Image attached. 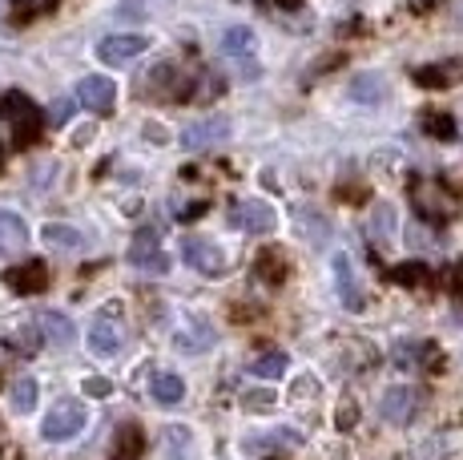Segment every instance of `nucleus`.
I'll return each mask as SVG.
<instances>
[{"label":"nucleus","mask_w":463,"mask_h":460,"mask_svg":"<svg viewBox=\"0 0 463 460\" xmlns=\"http://www.w3.org/2000/svg\"><path fill=\"white\" fill-rule=\"evenodd\" d=\"M0 118L13 126L16 146H33V141L41 138V129H44V118H41L37 101H33L29 93H21V90H8L5 97H0Z\"/></svg>","instance_id":"nucleus-1"},{"label":"nucleus","mask_w":463,"mask_h":460,"mask_svg":"<svg viewBox=\"0 0 463 460\" xmlns=\"http://www.w3.org/2000/svg\"><path fill=\"white\" fill-rule=\"evenodd\" d=\"M230 223L238 230H246V235H270L279 226V210L262 198H242L230 206Z\"/></svg>","instance_id":"nucleus-2"},{"label":"nucleus","mask_w":463,"mask_h":460,"mask_svg":"<svg viewBox=\"0 0 463 460\" xmlns=\"http://www.w3.org/2000/svg\"><path fill=\"white\" fill-rule=\"evenodd\" d=\"M85 420H89V412L81 408V404H77V400H61L57 408L41 420V436L44 440H69V436H77V432L85 428Z\"/></svg>","instance_id":"nucleus-3"},{"label":"nucleus","mask_w":463,"mask_h":460,"mask_svg":"<svg viewBox=\"0 0 463 460\" xmlns=\"http://www.w3.org/2000/svg\"><path fill=\"white\" fill-rule=\"evenodd\" d=\"M420 404H423L420 388L395 384V388H387V392H383L379 412H383V420H387V424H411L415 416H420Z\"/></svg>","instance_id":"nucleus-4"},{"label":"nucleus","mask_w":463,"mask_h":460,"mask_svg":"<svg viewBox=\"0 0 463 460\" xmlns=\"http://www.w3.org/2000/svg\"><path fill=\"white\" fill-rule=\"evenodd\" d=\"M146 49H149V37H141V33H113V37L97 41V57H101L105 65H129V61H137Z\"/></svg>","instance_id":"nucleus-5"},{"label":"nucleus","mask_w":463,"mask_h":460,"mask_svg":"<svg viewBox=\"0 0 463 460\" xmlns=\"http://www.w3.org/2000/svg\"><path fill=\"white\" fill-rule=\"evenodd\" d=\"M126 348V327H121L118 315H97L93 327H89V351L101 359L118 356V351Z\"/></svg>","instance_id":"nucleus-6"},{"label":"nucleus","mask_w":463,"mask_h":460,"mask_svg":"<svg viewBox=\"0 0 463 460\" xmlns=\"http://www.w3.org/2000/svg\"><path fill=\"white\" fill-rule=\"evenodd\" d=\"M129 263L137 271H149V275H165L169 271V254L157 246V235L154 230H141L137 238H133V246H129Z\"/></svg>","instance_id":"nucleus-7"},{"label":"nucleus","mask_w":463,"mask_h":460,"mask_svg":"<svg viewBox=\"0 0 463 460\" xmlns=\"http://www.w3.org/2000/svg\"><path fill=\"white\" fill-rule=\"evenodd\" d=\"M182 254L194 271H202V275H222V271H226V254H222V246L210 243V238H185Z\"/></svg>","instance_id":"nucleus-8"},{"label":"nucleus","mask_w":463,"mask_h":460,"mask_svg":"<svg viewBox=\"0 0 463 460\" xmlns=\"http://www.w3.org/2000/svg\"><path fill=\"white\" fill-rule=\"evenodd\" d=\"M331 271H335V291H338V299H343V307L346 311H363V283L354 275V263L338 251L331 259Z\"/></svg>","instance_id":"nucleus-9"},{"label":"nucleus","mask_w":463,"mask_h":460,"mask_svg":"<svg viewBox=\"0 0 463 460\" xmlns=\"http://www.w3.org/2000/svg\"><path fill=\"white\" fill-rule=\"evenodd\" d=\"M177 351H190V356H198V351H206V348H213V327H210V320L202 311H190L185 315V323L177 327Z\"/></svg>","instance_id":"nucleus-10"},{"label":"nucleus","mask_w":463,"mask_h":460,"mask_svg":"<svg viewBox=\"0 0 463 460\" xmlns=\"http://www.w3.org/2000/svg\"><path fill=\"white\" fill-rule=\"evenodd\" d=\"M77 101H81L85 110H93V113H109L113 105H118V85H113L109 77L93 73V77H85V81L77 85Z\"/></svg>","instance_id":"nucleus-11"},{"label":"nucleus","mask_w":463,"mask_h":460,"mask_svg":"<svg viewBox=\"0 0 463 460\" xmlns=\"http://www.w3.org/2000/svg\"><path fill=\"white\" fill-rule=\"evenodd\" d=\"M226 138H230V118H202V121H194V126L182 129L185 149H210Z\"/></svg>","instance_id":"nucleus-12"},{"label":"nucleus","mask_w":463,"mask_h":460,"mask_svg":"<svg viewBox=\"0 0 463 460\" xmlns=\"http://www.w3.org/2000/svg\"><path fill=\"white\" fill-rule=\"evenodd\" d=\"M8 291H16V295H37V291L49 287V271H44V263H24V267H13L5 275Z\"/></svg>","instance_id":"nucleus-13"},{"label":"nucleus","mask_w":463,"mask_h":460,"mask_svg":"<svg viewBox=\"0 0 463 460\" xmlns=\"http://www.w3.org/2000/svg\"><path fill=\"white\" fill-rule=\"evenodd\" d=\"M29 246V226L21 215L13 210H0V254H16Z\"/></svg>","instance_id":"nucleus-14"},{"label":"nucleus","mask_w":463,"mask_h":460,"mask_svg":"<svg viewBox=\"0 0 463 460\" xmlns=\"http://www.w3.org/2000/svg\"><path fill=\"white\" fill-rule=\"evenodd\" d=\"M37 331H41L49 343H61V348L77 340V327H73V320H69L65 311H41V315H37Z\"/></svg>","instance_id":"nucleus-15"},{"label":"nucleus","mask_w":463,"mask_h":460,"mask_svg":"<svg viewBox=\"0 0 463 460\" xmlns=\"http://www.w3.org/2000/svg\"><path fill=\"white\" fill-rule=\"evenodd\" d=\"M149 396H154L157 404H165V408H174V404H182V396H185L182 376H174V371H157V376L149 379Z\"/></svg>","instance_id":"nucleus-16"},{"label":"nucleus","mask_w":463,"mask_h":460,"mask_svg":"<svg viewBox=\"0 0 463 460\" xmlns=\"http://www.w3.org/2000/svg\"><path fill=\"white\" fill-rule=\"evenodd\" d=\"M141 453H146L141 428H137V424H121V432H118V448H113V456H109V460H141Z\"/></svg>","instance_id":"nucleus-17"},{"label":"nucleus","mask_w":463,"mask_h":460,"mask_svg":"<svg viewBox=\"0 0 463 460\" xmlns=\"http://www.w3.org/2000/svg\"><path fill=\"white\" fill-rule=\"evenodd\" d=\"M346 93H351L359 105H375V101H383V97H387L379 73H359V77L351 81V90H346Z\"/></svg>","instance_id":"nucleus-18"},{"label":"nucleus","mask_w":463,"mask_h":460,"mask_svg":"<svg viewBox=\"0 0 463 460\" xmlns=\"http://www.w3.org/2000/svg\"><path fill=\"white\" fill-rule=\"evenodd\" d=\"M254 29H246V24H234V29H226V37H222V53L226 57H250L254 53Z\"/></svg>","instance_id":"nucleus-19"},{"label":"nucleus","mask_w":463,"mask_h":460,"mask_svg":"<svg viewBox=\"0 0 463 460\" xmlns=\"http://www.w3.org/2000/svg\"><path fill=\"white\" fill-rule=\"evenodd\" d=\"M41 238L49 246H57V251H77V246H85V238H81V230H73V226H61V223H49L41 230Z\"/></svg>","instance_id":"nucleus-20"},{"label":"nucleus","mask_w":463,"mask_h":460,"mask_svg":"<svg viewBox=\"0 0 463 460\" xmlns=\"http://www.w3.org/2000/svg\"><path fill=\"white\" fill-rule=\"evenodd\" d=\"M194 453V436H190V428H165V460H190Z\"/></svg>","instance_id":"nucleus-21"},{"label":"nucleus","mask_w":463,"mask_h":460,"mask_svg":"<svg viewBox=\"0 0 463 460\" xmlns=\"http://www.w3.org/2000/svg\"><path fill=\"white\" fill-rule=\"evenodd\" d=\"M13 408L16 412H33V408H37V379H33V376H16L13 379Z\"/></svg>","instance_id":"nucleus-22"},{"label":"nucleus","mask_w":463,"mask_h":460,"mask_svg":"<svg viewBox=\"0 0 463 460\" xmlns=\"http://www.w3.org/2000/svg\"><path fill=\"white\" fill-rule=\"evenodd\" d=\"M287 368H290V356H287V351H266V356H258L254 364H250V371H254V376H262V379L282 376Z\"/></svg>","instance_id":"nucleus-23"},{"label":"nucleus","mask_w":463,"mask_h":460,"mask_svg":"<svg viewBox=\"0 0 463 460\" xmlns=\"http://www.w3.org/2000/svg\"><path fill=\"white\" fill-rule=\"evenodd\" d=\"M242 408L246 412H270V408H279V396H274L270 388H246V392H242Z\"/></svg>","instance_id":"nucleus-24"},{"label":"nucleus","mask_w":463,"mask_h":460,"mask_svg":"<svg viewBox=\"0 0 463 460\" xmlns=\"http://www.w3.org/2000/svg\"><path fill=\"white\" fill-rule=\"evenodd\" d=\"M391 279H395L399 287H423V283L431 279V271H427L423 263H411V267H395L391 271Z\"/></svg>","instance_id":"nucleus-25"},{"label":"nucleus","mask_w":463,"mask_h":460,"mask_svg":"<svg viewBox=\"0 0 463 460\" xmlns=\"http://www.w3.org/2000/svg\"><path fill=\"white\" fill-rule=\"evenodd\" d=\"M423 351H427V343H399V348H395V364L399 368H415Z\"/></svg>","instance_id":"nucleus-26"},{"label":"nucleus","mask_w":463,"mask_h":460,"mask_svg":"<svg viewBox=\"0 0 463 460\" xmlns=\"http://www.w3.org/2000/svg\"><path fill=\"white\" fill-rule=\"evenodd\" d=\"M258 271L266 275V283H282V259H279V254L266 251L262 259H258Z\"/></svg>","instance_id":"nucleus-27"},{"label":"nucleus","mask_w":463,"mask_h":460,"mask_svg":"<svg viewBox=\"0 0 463 460\" xmlns=\"http://www.w3.org/2000/svg\"><path fill=\"white\" fill-rule=\"evenodd\" d=\"M81 388H85V396H97V400H105V396H113V384H109V379H101V376H89Z\"/></svg>","instance_id":"nucleus-28"},{"label":"nucleus","mask_w":463,"mask_h":460,"mask_svg":"<svg viewBox=\"0 0 463 460\" xmlns=\"http://www.w3.org/2000/svg\"><path fill=\"white\" fill-rule=\"evenodd\" d=\"M427 129H431V134H439V138H451V134H456V126H451L443 113H427Z\"/></svg>","instance_id":"nucleus-29"},{"label":"nucleus","mask_w":463,"mask_h":460,"mask_svg":"<svg viewBox=\"0 0 463 460\" xmlns=\"http://www.w3.org/2000/svg\"><path fill=\"white\" fill-rule=\"evenodd\" d=\"M69 113H73V101H65V97H61V101H52V110H49V126H65Z\"/></svg>","instance_id":"nucleus-30"},{"label":"nucleus","mask_w":463,"mask_h":460,"mask_svg":"<svg viewBox=\"0 0 463 460\" xmlns=\"http://www.w3.org/2000/svg\"><path fill=\"white\" fill-rule=\"evenodd\" d=\"M52 0H16V13L21 16H29V8H49Z\"/></svg>","instance_id":"nucleus-31"},{"label":"nucleus","mask_w":463,"mask_h":460,"mask_svg":"<svg viewBox=\"0 0 463 460\" xmlns=\"http://www.w3.org/2000/svg\"><path fill=\"white\" fill-rule=\"evenodd\" d=\"M146 138H154V141H165V129H162V126H146Z\"/></svg>","instance_id":"nucleus-32"},{"label":"nucleus","mask_w":463,"mask_h":460,"mask_svg":"<svg viewBox=\"0 0 463 460\" xmlns=\"http://www.w3.org/2000/svg\"><path fill=\"white\" fill-rule=\"evenodd\" d=\"M0 166H5V146H0Z\"/></svg>","instance_id":"nucleus-33"}]
</instances>
